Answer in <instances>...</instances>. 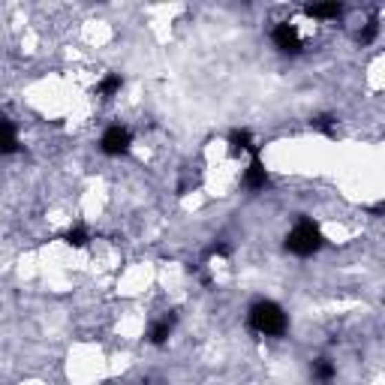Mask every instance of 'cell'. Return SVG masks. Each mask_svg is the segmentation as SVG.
<instances>
[{"label":"cell","mask_w":385,"mask_h":385,"mask_svg":"<svg viewBox=\"0 0 385 385\" xmlns=\"http://www.w3.org/2000/svg\"><path fill=\"white\" fill-rule=\"evenodd\" d=\"M247 322L256 334H265V337H283L286 329H289V316L283 313V307L277 301H256L247 313Z\"/></svg>","instance_id":"6da1fadb"},{"label":"cell","mask_w":385,"mask_h":385,"mask_svg":"<svg viewBox=\"0 0 385 385\" xmlns=\"http://www.w3.org/2000/svg\"><path fill=\"white\" fill-rule=\"evenodd\" d=\"M322 244H325L322 229H319L310 217H301L298 223H295L292 232L286 235V250H289L292 256H301V259L319 253V250H322Z\"/></svg>","instance_id":"7a4b0ae2"},{"label":"cell","mask_w":385,"mask_h":385,"mask_svg":"<svg viewBox=\"0 0 385 385\" xmlns=\"http://www.w3.org/2000/svg\"><path fill=\"white\" fill-rule=\"evenodd\" d=\"M129 147H133V133L121 124H112L100 138V151L105 157H124L129 154Z\"/></svg>","instance_id":"3957f363"},{"label":"cell","mask_w":385,"mask_h":385,"mask_svg":"<svg viewBox=\"0 0 385 385\" xmlns=\"http://www.w3.org/2000/svg\"><path fill=\"white\" fill-rule=\"evenodd\" d=\"M271 39H274V45L280 48L283 54H301V52H304V43H301L298 28H295L292 21H280V24H277V28L271 30Z\"/></svg>","instance_id":"277c9868"},{"label":"cell","mask_w":385,"mask_h":385,"mask_svg":"<svg viewBox=\"0 0 385 385\" xmlns=\"http://www.w3.org/2000/svg\"><path fill=\"white\" fill-rule=\"evenodd\" d=\"M244 187L253 190V193H259V190H265L268 187V169H265V163H262V157L250 160L247 171H244Z\"/></svg>","instance_id":"5b68a950"},{"label":"cell","mask_w":385,"mask_h":385,"mask_svg":"<svg viewBox=\"0 0 385 385\" xmlns=\"http://www.w3.org/2000/svg\"><path fill=\"white\" fill-rule=\"evenodd\" d=\"M229 151H232V154H250V157H259V145L253 142L250 129H232V133H229Z\"/></svg>","instance_id":"8992f818"},{"label":"cell","mask_w":385,"mask_h":385,"mask_svg":"<svg viewBox=\"0 0 385 385\" xmlns=\"http://www.w3.org/2000/svg\"><path fill=\"white\" fill-rule=\"evenodd\" d=\"M19 151V129L10 118H0V154H15Z\"/></svg>","instance_id":"52a82bcc"},{"label":"cell","mask_w":385,"mask_h":385,"mask_svg":"<svg viewBox=\"0 0 385 385\" xmlns=\"http://www.w3.org/2000/svg\"><path fill=\"white\" fill-rule=\"evenodd\" d=\"M175 322H178V316L175 313H169V316H163L160 322H154L151 325V334H147V340L154 343V346H163L169 337H171V331H175Z\"/></svg>","instance_id":"ba28073f"},{"label":"cell","mask_w":385,"mask_h":385,"mask_svg":"<svg viewBox=\"0 0 385 385\" xmlns=\"http://www.w3.org/2000/svg\"><path fill=\"white\" fill-rule=\"evenodd\" d=\"M304 12L310 19H340L343 15V6L340 3H313V6H304Z\"/></svg>","instance_id":"9c48e42d"},{"label":"cell","mask_w":385,"mask_h":385,"mask_svg":"<svg viewBox=\"0 0 385 385\" xmlns=\"http://www.w3.org/2000/svg\"><path fill=\"white\" fill-rule=\"evenodd\" d=\"M310 373H313L316 382H331L334 376H337V367H334L331 358H316L313 367H310Z\"/></svg>","instance_id":"30bf717a"},{"label":"cell","mask_w":385,"mask_h":385,"mask_svg":"<svg viewBox=\"0 0 385 385\" xmlns=\"http://www.w3.org/2000/svg\"><path fill=\"white\" fill-rule=\"evenodd\" d=\"M121 87H124V79H121L118 72H109V76L96 85V94H100L103 100H112L114 94H121Z\"/></svg>","instance_id":"8fae6325"},{"label":"cell","mask_w":385,"mask_h":385,"mask_svg":"<svg viewBox=\"0 0 385 385\" xmlns=\"http://www.w3.org/2000/svg\"><path fill=\"white\" fill-rule=\"evenodd\" d=\"M310 127L313 129H319V133H325V136H337V118L334 114H319V118H313L310 121Z\"/></svg>","instance_id":"7c38bea8"},{"label":"cell","mask_w":385,"mask_h":385,"mask_svg":"<svg viewBox=\"0 0 385 385\" xmlns=\"http://www.w3.org/2000/svg\"><path fill=\"white\" fill-rule=\"evenodd\" d=\"M63 241L70 244V247H87V241H91V235H87V229L85 226H72L67 235H63Z\"/></svg>","instance_id":"4fadbf2b"},{"label":"cell","mask_w":385,"mask_h":385,"mask_svg":"<svg viewBox=\"0 0 385 385\" xmlns=\"http://www.w3.org/2000/svg\"><path fill=\"white\" fill-rule=\"evenodd\" d=\"M376 34H379V21H367L364 24V30H362V34H358V43H362V45H371L373 43V39H376Z\"/></svg>","instance_id":"5bb4252c"},{"label":"cell","mask_w":385,"mask_h":385,"mask_svg":"<svg viewBox=\"0 0 385 385\" xmlns=\"http://www.w3.org/2000/svg\"><path fill=\"white\" fill-rule=\"evenodd\" d=\"M229 253H232V247L223 244V241H217V244H211V247H208V256H217V259H226Z\"/></svg>","instance_id":"9a60e30c"}]
</instances>
